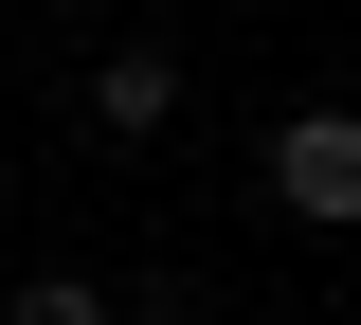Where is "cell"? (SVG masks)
Returning a JSON list of instances; mask_svg holds the SVG:
<instances>
[{
	"label": "cell",
	"mask_w": 361,
	"mask_h": 325,
	"mask_svg": "<svg viewBox=\"0 0 361 325\" xmlns=\"http://www.w3.org/2000/svg\"><path fill=\"white\" fill-rule=\"evenodd\" d=\"M0 325H109V289H73V271H37V289H18Z\"/></svg>",
	"instance_id": "3"
},
{
	"label": "cell",
	"mask_w": 361,
	"mask_h": 325,
	"mask_svg": "<svg viewBox=\"0 0 361 325\" xmlns=\"http://www.w3.org/2000/svg\"><path fill=\"white\" fill-rule=\"evenodd\" d=\"M271 199L307 235H361V109H289L271 127Z\"/></svg>",
	"instance_id": "1"
},
{
	"label": "cell",
	"mask_w": 361,
	"mask_h": 325,
	"mask_svg": "<svg viewBox=\"0 0 361 325\" xmlns=\"http://www.w3.org/2000/svg\"><path fill=\"white\" fill-rule=\"evenodd\" d=\"M90 127H109V145H163V127H180V54H145V37L90 54Z\"/></svg>",
	"instance_id": "2"
},
{
	"label": "cell",
	"mask_w": 361,
	"mask_h": 325,
	"mask_svg": "<svg viewBox=\"0 0 361 325\" xmlns=\"http://www.w3.org/2000/svg\"><path fill=\"white\" fill-rule=\"evenodd\" d=\"M109 325H180V289H127V307H109Z\"/></svg>",
	"instance_id": "4"
}]
</instances>
